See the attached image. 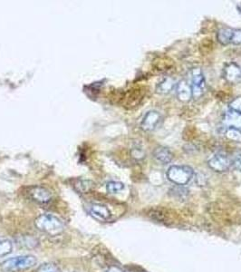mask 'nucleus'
Listing matches in <instances>:
<instances>
[{
  "mask_svg": "<svg viewBox=\"0 0 241 272\" xmlns=\"http://www.w3.org/2000/svg\"><path fill=\"white\" fill-rule=\"evenodd\" d=\"M34 226L38 231L49 236H57L64 231L63 221L51 213H44L36 218Z\"/></svg>",
  "mask_w": 241,
  "mask_h": 272,
  "instance_id": "f257e3e1",
  "label": "nucleus"
},
{
  "mask_svg": "<svg viewBox=\"0 0 241 272\" xmlns=\"http://www.w3.org/2000/svg\"><path fill=\"white\" fill-rule=\"evenodd\" d=\"M167 178L170 182L183 186L192 180L194 175V171L188 165H172L168 169Z\"/></svg>",
  "mask_w": 241,
  "mask_h": 272,
  "instance_id": "f03ea898",
  "label": "nucleus"
},
{
  "mask_svg": "<svg viewBox=\"0 0 241 272\" xmlns=\"http://www.w3.org/2000/svg\"><path fill=\"white\" fill-rule=\"evenodd\" d=\"M37 263V260L32 255H23L6 260L2 264V267L7 272H20L29 270L34 267Z\"/></svg>",
  "mask_w": 241,
  "mask_h": 272,
  "instance_id": "7ed1b4c3",
  "label": "nucleus"
},
{
  "mask_svg": "<svg viewBox=\"0 0 241 272\" xmlns=\"http://www.w3.org/2000/svg\"><path fill=\"white\" fill-rule=\"evenodd\" d=\"M192 96L194 98L201 97L206 90V79L200 68H194L192 71Z\"/></svg>",
  "mask_w": 241,
  "mask_h": 272,
  "instance_id": "20e7f679",
  "label": "nucleus"
},
{
  "mask_svg": "<svg viewBox=\"0 0 241 272\" xmlns=\"http://www.w3.org/2000/svg\"><path fill=\"white\" fill-rule=\"evenodd\" d=\"M208 164L210 168L217 173H224L232 166V161L228 157L227 154L220 153L213 155L212 158L209 160Z\"/></svg>",
  "mask_w": 241,
  "mask_h": 272,
  "instance_id": "39448f33",
  "label": "nucleus"
},
{
  "mask_svg": "<svg viewBox=\"0 0 241 272\" xmlns=\"http://www.w3.org/2000/svg\"><path fill=\"white\" fill-rule=\"evenodd\" d=\"M27 194L34 202L40 204L48 203L52 199V194L50 193L49 190L42 186L31 187L28 189Z\"/></svg>",
  "mask_w": 241,
  "mask_h": 272,
  "instance_id": "423d86ee",
  "label": "nucleus"
},
{
  "mask_svg": "<svg viewBox=\"0 0 241 272\" xmlns=\"http://www.w3.org/2000/svg\"><path fill=\"white\" fill-rule=\"evenodd\" d=\"M223 76L228 83L237 84L241 80V67L234 62L227 64L223 69Z\"/></svg>",
  "mask_w": 241,
  "mask_h": 272,
  "instance_id": "0eeeda50",
  "label": "nucleus"
},
{
  "mask_svg": "<svg viewBox=\"0 0 241 272\" xmlns=\"http://www.w3.org/2000/svg\"><path fill=\"white\" fill-rule=\"evenodd\" d=\"M162 120V115L157 111H150L143 117L141 127L145 132H151L156 128Z\"/></svg>",
  "mask_w": 241,
  "mask_h": 272,
  "instance_id": "6e6552de",
  "label": "nucleus"
},
{
  "mask_svg": "<svg viewBox=\"0 0 241 272\" xmlns=\"http://www.w3.org/2000/svg\"><path fill=\"white\" fill-rule=\"evenodd\" d=\"M88 213L99 222H106L111 218V212L103 204L93 203L88 206Z\"/></svg>",
  "mask_w": 241,
  "mask_h": 272,
  "instance_id": "1a4fd4ad",
  "label": "nucleus"
},
{
  "mask_svg": "<svg viewBox=\"0 0 241 272\" xmlns=\"http://www.w3.org/2000/svg\"><path fill=\"white\" fill-rule=\"evenodd\" d=\"M223 123L228 128L238 129L241 131V114L230 109L224 114Z\"/></svg>",
  "mask_w": 241,
  "mask_h": 272,
  "instance_id": "9d476101",
  "label": "nucleus"
},
{
  "mask_svg": "<svg viewBox=\"0 0 241 272\" xmlns=\"http://www.w3.org/2000/svg\"><path fill=\"white\" fill-rule=\"evenodd\" d=\"M176 94L178 99L182 102L190 101L192 96V90L191 84L185 80H182L176 85Z\"/></svg>",
  "mask_w": 241,
  "mask_h": 272,
  "instance_id": "9b49d317",
  "label": "nucleus"
},
{
  "mask_svg": "<svg viewBox=\"0 0 241 272\" xmlns=\"http://www.w3.org/2000/svg\"><path fill=\"white\" fill-rule=\"evenodd\" d=\"M153 157L157 160L159 163L168 164L171 163L173 159V154L168 147L160 146L154 150Z\"/></svg>",
  "mask_w": 241,
  "mask_h": 272,
  "instance_id": "f8f14e48",
  "label": "nucleus"
},
{
  "mask_svg": "<svg viewBox=\"0 0 241 272\" xmlns=\"http://www.w3.org/2000/svg\"><path fill=\"white\" fill-rule=\"evenodd\" d=\"M235 35V28L232 27H224L219 30L217 34V39L223 45H233Z\"/></svg>",
  "mask_w": 241,
  "mask_h": 272,
  "instance_id": "ddd939ff",
  "label": "nucleus"
},
{
  "mask_svg": "<svg viewBox=\"0 0 241 272\" xmlns=\"http://www.w3.org/2000/svg\"><path fill=\"white\" fill-rule=\"evenodd\" d=\"M175 86H176L175 80L172 77H166L157 84L156 92L160 94H169Z\"/></svg>",
  "mask_w": 241,
  "mask_h": 272,
  "instance_id": "4468645a",
  "label": "nucleus"
},
{
  "mask_svg": "<svg viewBox=\"0 0 241 272\" xmlns=\"http://www.w3.org/2000/svg\"><path fill=\"white\" fill-rule=\"evenodd\" d=\"M13 245L9 240L0 237V258L5 257L12 253Z\"/></svg>",
  "mask_w": 241,
  "mask_h": 272,
  "instance_id": "2eb2a0df",
  "label": "nucleus"
},
{
  "mask_svg": "<svg viewBox=\"0 0 241 272\" xmlns=\"http://www.w3.org/2000/svg\"><path fill=\"white\" fill-rule=\"evenodd\" d=\"M225 136L232 142L241 143V131L238 129L227 128Z\"/></svg>",
  "mask_w": 241,
  "mask_h": 272,
  "instance_id": "dca6fc26",
  "label": "nucleus"
},
{
  "mask_svg": "<svg viewBox=\"0 0 241 272\" xmlns=\"http://www.w3.org/2000/svg\"><path fill=\"white\" fill-rule=\"evenodd\" d=\"M125 188L124 184L121 182H109L106 185V190L109 193H112V194H115V193H120L122 192Z\"/></svg>",
  "mask_w": 241,
  "mask_h": 272,
  "instance_id": "f3484780",
  "label": "nucleus"
},
{
  "mask_svg": "<svg viewBox=\"0 0 241 272\" xmlns=\"http://www.w3.org/2000/svg\"><path fill=\"white\" fill-rule=\"evenodd\" d=\"M36 272H61V270L58 265L54 263H44L37 269Z\"/></svg>",
  "mask_w": 241,
  "mask_h": 272,
  "instance_id": "a211bd4d",
  "label": "nucleus"
},
{
  "mask_svg": "<svg viewBox=\"0 0 241 272\" xmlns=\"http://www.w3.org/2000/svg\"><path fill=\"white\" fill-rule=\"evenodd\" d=\"M232 167L238 172H241V154H238L232 161Z\"/></svg>",
  "mask_w": 241,
  "mask_h": 272,
  "instance_id": "6ab92c4d",
  "label": "nucleus"
},
{
  "mask_svg": "<svg viewBox=\"0 0 241 272\" xmlns=\"http://www.w3.org/2000/svg\"><path fill=\"white\" fill-rule=\"evenodd\" d=\"M230 106H231V109H232V110H234V111L241 114V96L233 100L230 104Z\"/></svg>",
  "mask_w": 241,
  "mask_h": 272,
  "instance_id": "aec40b11",
  "label": "nucleus"
},
{
  "mask_svg": "<svg viewBox=\"0 0 241 272\" xmlns=\"http://www.w3.org/2000/svg\"><path fill=\"white\" fill-rule=\"evenodd\" d=\"M133 156L137 160H142L144 158L145 154H144V151L143 149L141 148H134L133 150Z\"/></svg>",
  "mask_w": 241,
  "mask_h": 272,
  "instance_id": "412c9836",
  "label": "nucleus"
},
{
  "mask_svg": "<svg viewBox=\"0 0 241 272\" xmlns=\"http://www.w3.org/2000/svg\"><path fill=\"white\" fill-rule=\"evenodd\" d=\"M106 272H124L121 268L117 267V266H111L109 268L108 270L106 271Z\"/></svg>",
  "mask_w": 241,
  "mask_h": 272,
  "instance_id": "4be33fe9",
  "label": "nucleus"
}]
</instances>
